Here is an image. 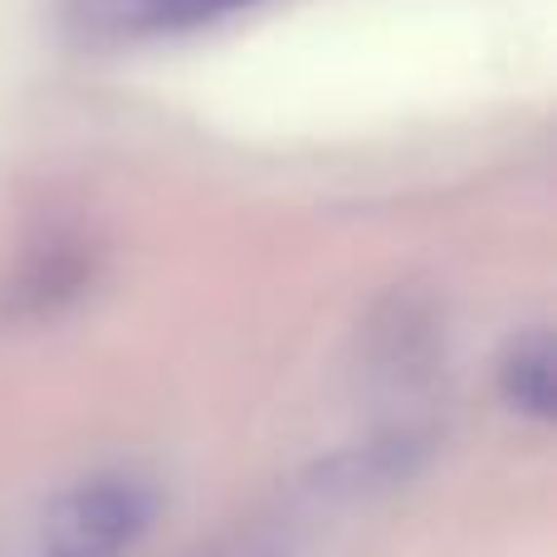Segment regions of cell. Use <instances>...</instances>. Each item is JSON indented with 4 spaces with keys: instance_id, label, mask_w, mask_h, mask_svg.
I'll return each mask as SVG.
<instances>
[{
    "instance_id": "cell-4",
    "label": "cell",
    "mask_w": 557,
    "mask_h": 557,
    "mask_svg": "<svg viewBox=\"0 0 557 557\" xmlns=\"http://www.w3.org/2000/svg\"><path fill=\"white\" fill-rule=\"evenodd\" d=\"M166 20H206V15H225V10L255 5V0H152Z\"/></svg>"
},
{
    "instance_id": "cell-2",
    "label": "cell",
    "mask_w": 557,
    "mask_h": 557,
    "mask_svg": "<svg viewBox=\"0 0 557 557\" xmlns=\"http://www.w3.org/2000/svg\"><path fill=\"white\" fill-rule=\"evenodd\" d=\"M337 465H327L323 484L308 490V504H288V509L270 513V519L240 523L235 533H225L215 548H206L201 557H298V543H304V513L323 509V499H343V494H357L347 480H337Z\"/></svg>"
},
{
    "instance_id": "cell-1",
    "label": "cell",
    "mask_w": 557,
    "mask_h": 557,
    "mask_svg": "<svg viewBox=\"0 0 557 557\" xmlns=\"http://www.w3.org/2000/svg\"><path fill=\"white\" fill-rule=\"evenodd\" d=\"M162 513L157 480L137 470H98L59 490L29 523L20 557H127Z\"/></svg>"
},
{
    "instance_id": "cell-3",
    "label": "cell",
    "mask_w": 557,
    "mask_h": 557,
    "mask_svg": "<svg viewBox=\"0 0 557 557\" xmlns=\"http://www.w3.org/2000/svg\"><path fill=\"white\" fill-rule=\"evenodd\" d=\"M499 392L519 416L533 421H553L557 401V362H553V337L548 333H523L509 343L499 362Z\"/></svg>"
}]
</instances>
